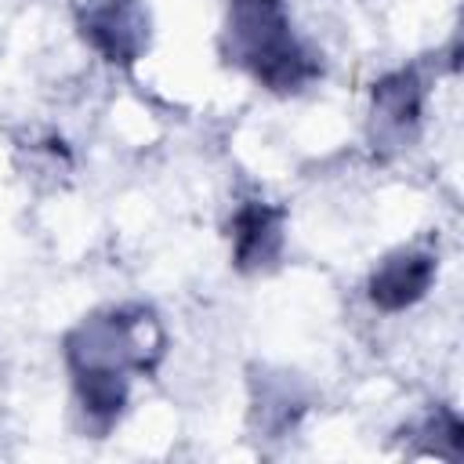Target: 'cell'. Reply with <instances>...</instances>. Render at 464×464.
<instances>
[{"mask_svg":"<svg viewBox=\"0 0 464 464\" xmlns=\"http://www.w3.org/2000/svg\"><path fill=\"white\" fill-rule=\"evenodd\" d=\"M428 279H431V257H395L373 276L370 297L381 308H402L424 294Z\"/></svg>","mask_w":464,"mask_h":464,"instance_id":"6da1fadb","label":"cell"},{"mask_svg":"<svg viewBox=\"0 0 464 464\" xmlns=\"http://www.w3.org/2000/svg\"><path fill=\"white\" fill-rule=\"evenodd\" d=\"M265 239H276V214L265 210V207H246L236 218V250H239V261L246 265V261L268 257Z\"/></svg>","mask_w":464,"mask_h":464,"instance_id":"7a4b0ae2","label":"cell"}]
</instances>
